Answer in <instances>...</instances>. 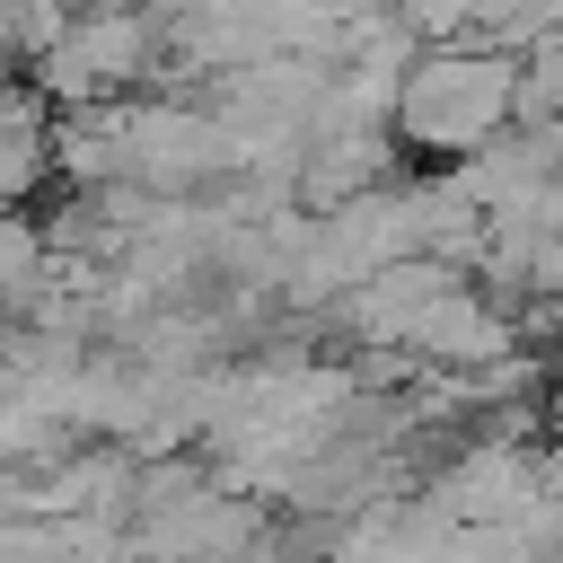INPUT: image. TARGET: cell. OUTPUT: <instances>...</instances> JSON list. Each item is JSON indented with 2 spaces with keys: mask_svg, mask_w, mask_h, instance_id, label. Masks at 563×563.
Segmentation results:
<instances>
[{
  "mask_svg": "<svg viewBox=\"0 0 563 563\" xmlns=\"http://www.w3.org/2000/svg\"><path fill=\"white\" fill-rule=\"evenodd\" d=\"M519 70H528V53L484 44V35L422 44V62L405 70V97H396V141L413 158H440V167L493 150L519 123Z\"/></svg>",
  "mask_w": 563,
  "mask_h": 563,
  "instance_id": "obj_1",
  "label": "cell"
},
{
  "mask_svg": "<svg viewBox=\"0 0 563 563\" xmlns=\"http://www.w3.org/2000/svg\"><path fill=\"white\" fill-rule=\"evenodd\" d=\"M150 79H167V9H150V0H79L62 44L35 62V88L62 114L141 97Z\"/></svg>",
  "mask_w": 563,
  "mask_h": 563,
  "instance_id": "obj_2",
  "label": "cell"
},
{
  "mask_svg": "<svg viewBox=\"0 0 563 563\" xmlns=\"http://www.w3.org/2000/svg\"><path fill=\"white\" fill-rule=\"evenodd\" d=\"M114 132H123V185L141 194H211L238 176L229 123L202 97H176V88L114 97Z\"/></svg>",
  "mask_w": 563,
  "mask_h": 563,
  "instance_id": "obj_3",
  "label": "cell"
},
{
  "mask_svg": "<svg viewBox=\"0 0 563 563\" xmlns=\"http://www.w3.org/2000/svg\"><path fill=\"white\" fill-rule=\"evenodd\" d=\"M545 493V466L519 449V440H475V449H457L440 475H431V510L440 519H457V528H510L528 501Z\"/></svg>",
  "mask_w": 563,
  "mask_h": 563,
  "instance_id": "obj_4",
  "label": "cell"
},
{
  "mask_svg": "<svg viewBox=\"0 0 563 563\" xmlns=\"http://www.w3.org/2000/svg\"><path fill=\"white\" fill-rule=\"evenodd\" d=\"M44 282H53V229L0 202V308H26Z\"/></svg>",
  "mask_w": 563,
  "mask_h": 563,
  "instance_id": "obj_5",
  "label": "cell"
},
{
  "mask_svg": "<svg viewBox=\"0 0 563 563\" xmlns=\"http://www.w3.org/2000/svg\"><path fill=\"white\" fill-rule=\"evenodd\" d=\"M563 114V26L528 44V70H519V123H545Z\"/></svg>",
  "mask_w": 563,
  "mask_h": 563,
  "instance_id": "obj_6",
  "label": "cell"
},
{
  "mask_svg": "<svg viewBox=\"0 0 563 563\" xmlns=\"http://www.w3.org/2000/svg\"><path fill=\"white\" fill-rule=\"evenodd\" d=\"M554 26H563V0H528V9H519V26H510V53H528V44H537V35H554Z\"/></svg>",
  "mask_w": 563,
  "mask_h": 563,
  "instance_id": "obj_7",
  "label": "cell"
},
{
  "mask_svg": "<svg viewBox=\"0 0 563 563\" xmlns=\"http://www.w3.org/2000/svg\"><path fill=\"white\" fill-rule=\"evenodd\" d=\"M528 132H537V150H545V167L563 176V114H545V123H528Z\"/></svg>",
  "mask_w": 563,
  "mask_h": 563,
  "instance_id": "obj_8",
  "label": "cell"
}]
</instances>
